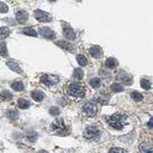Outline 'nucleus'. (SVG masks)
Instances as JSON below:
<instances>
[{
  "label": "nucleus",
  "instance_id": "nucleus-6",
  "mask_svg": "<svg viewBox=\"0 0 153 153\" xmlns=\"http://www.w3.org/2000/svg\"><path fill=\"white\" fill-rule=\"evenodd\" d=\"M35 17L36 20H38L39 22H50L52 20V16L50 13H48L44 11H41V10H36L35 12Z\"/></svg>",
  "mask_w": 153,
  "mask_h": 153
},
{
  "label": "nucleus",
  "instance_id": "nucleus-29",
  "mask_svg": "<svg viewBox=\"0 0 153 153\" xmlns=\"http://www.w3.org/2000/svg\"><path fill=\"white\" fill-rule=\"evenodd\" d=\"M141 85H142V87L143 89L148 90V89H150V87H151V82L146 79H143L141 80Z\"/></svg>",
  "mask_w": 153,
  "mask_h": 153
},
{
  "label": "nucleus",
  "instance_id": "nucleus-2",
  "mask_svg": "<svg viewBox=\"0 0 153 153\" xmlns=\"http://www.w3.org/2000/svg\"><path fill=\"white\" fill-rule=\"evenodd\" d=\"M68 93L76 98H83L85 96V90L79 83H71L68 87Z\"/></svg>",
  "mask_w": 153,
  "mask_h": 153
},
{
  "label": "nucleus",
  "instance_id": "nucleus-23",
  "mask_svg": "<svg viewBox=\"0 0 153 153\" xmlns=\"http://www.w3.org/2000/svg\"><path fill=\"white\" fill-rule=\"evenodd\" d=\"M76 61H78V63L80 65V66H86L87 65V59L85 57V56L83 55H79L76 56Z\"/></svg>",
  "mask_w": 153,
  "mask_h": 153
},
{
  "label": "nucleus",
  "instance_id": "nucleus-20",
  "mask_svg": "<svg viewBox=\"0 0 153 153\" xmlns=\"http://www.w3.org/2000/svg\"><path fill=\"white\" fill-rule=\"evenodd\" d=\"M21 32H22V33H24V35H27V36H37V33L32 28H24V29H22Z\"/></svg>",
  "mask_w": 153,
  "mask_h": 153
},
{
  "label": "nucleus",
  "instance_id": "nucleus-1",
  "mask_svg": "<svg viewBox=\"0 0 153 153\" xmlns=\"http://www.w3.org/2000/svg\"><path fill=\"white\" fill-rule=\"evenodd\" d=\"M127 116L122 113H116L112 115L111 117H109L107 122L109 126L115 128V129H122L124 126H126L128 121H127Z\"/></svg>",
  "mask_w": 153,
  "mask_h": 153
},
{
  "label": "nucleus",
  "instance_id": "nucleus-37",
  "mask_svg": "<svg viewBox=\"0 0 153 153\" xmlns=\"http://www.w3.org/2000/svg\"><path fill=\"white\" fill-rule=\"evenodd\" d=\"M50 1H51V2H55V1H56V0H50Z\"/></svg>",
  "mask_w": 153,
  "mask_h": 153
},
{
  "label": "nucleus",
  "instance_id": "nucleus-4",
  "mask_svg": "<svg viewBox=\"0 0 153 153\" xmlns=\"http://www.w3.org/2000/svg\"><path fill=\"white\" fill-rule=\"evenodd\" d=\"M82 110L86 116L95 117L98 113V106H97V104L94 102H87L83 106Z\"/></svg>",
  "mask_w": 153,
  "mask_h": 153
},
{
  "label": "nucleus",
  "instance_id": "nucleus-34",
  "mask_svg": "<svg viewBox=\"0 0 153 153\" xmlns=\"http://www.w3.org/2000/svg\"><path fill=\"white\" fill-rule=\"evenodd\" d=\"M109 153H124V151L122 149V148L114 147V148H111V149H110Z\"/></svg>",
  "mask_w": 153,
  "mask_h": 153
},
{
  "label": "nucleus",
  "instance_id": "nucleus-32",
  "mask_svg": "<svg viewBox=\"0 0 153 153\" xmlns=\"http://www.w3.org/2000/svg\"><path fill=\"white\" fill-rule=\"evenodd\" d=\"M49 112H50L51 115H53V116H57V115L60 113L59 109L57 107H51L50 110H49Z\"/></svg>",
  "mask_w": 153,
  "mask_h": 153
},
{
  "label": "nucleus",
  "instance_id": "nucleus-19",
  "mask_svg": "<svg viewBox=\"0 0 153 153\" xmlns=\"http://www.w3.org/2000/svg\"><path fill=\"white\" fill-rule=\"evenodd\" d=\"M11 86L14 91H18V92L24 89V84L21 82V81H13Z\"/></svg>",
  "mask_w": 153,
  "mask_h": 153
},
{
  "label": "nucleus",
  "instance_id": "nucleus-8",
  "mask_svg": "<svg viewBox=\"0 0 153 153\" xmlns=\"http://www.w3.org/2000/svg\"><path fill=\"white\" fill-rule=\"evenodd\" d=\"M63 33H64V36L68 40H74L76 38L75 31L69 25H67V24H65V25L63 26Z\"/></svg>",
  "mask_w": 153,
  "mask_h": 153
},
{
  "label": "nucleus",
  "instance_id": "nucleus-24",
  "mask_svg": "<svg viewBox=\"0 0 153 153\" xmlns=\"http://www.w3.org/2000/svg\"><path fill=\"white\" fill-rule=\"evenodd\" d=\"M37 138H38V135H37V133L35 132V131H30V132H28L27 133V139L30 142H36L37 140Z\"/></svg>",
  "mask_w": 153,
  "mask_h": 153
},
{
  "label": "nucleus",
  "instance_id": "nucleus-27",
  "mask_svg": "<svg viewBox=\"0 0 153 153\" xmlns=\"http://www.w3.org/2000/svg\"><path fill=\"white\" fill-rule=\"evenodd\" d=\"M7 118L11 121H16L18 118V113L16 111H8L7 112Z\"/></svg>",
  "mask_w": 153,
  "mask_h": 153
},
{
  "label": "nucleus",
  "instance_id": "nucleus-25",
  "mask_svg": "<svg viewBox=\"0 0 153 153\" xmlns=\"http://www.w3.org/2000/svg\"><path fill=\"white\" fill-rule=\"evenodd\" d=\"M0 56H2L4 57H6L8 56V50H7V46L5 42L0 43Z\"/></svg>",
  "mask_w": 153,
  "mask_h": 153
},
{
  "label": "nucleus",
  "instance_id": "nucleus-31",
  "mask_svg": "<svg viewBox=\"0 0 153 153\" xmlns=\"http://www.w3.org/2000/svg\"><path fill=\"white\" fill-rule=\"evenodd\" d=\"M131 97H132V99L134 100H135V102H142V100H143V96L139 92H136V91H135V92L131 93Z\"/></svg>",
  "mask_w": 153,
  "mask_h": 153
},
{
  "label": "nucleus",
  "instance_id": "nucleus-12",
  "mask_svg": "<svg viewBox=\"0 0 153 153\" xmlns=\"http://www.w3.org/2000/svg\"><path fill=\"white\" fill-rule=\"evenodd\" d=\"M16 20L19 23H25L28 20L29 14L25 11H18L16 13Z\"/></svg>",
  "mask_w": 153,
  "mask_h": 153
},
{
  "label": "nucleus",
  "instance_id": "nucleus-18",
  "mask_svg": "<svg viewBox=\"0 0 153 153\" xmlns=\"http://www.w3.org/2000/svg\"><path fill=\"white\" fill-rule=\"evenodd\" d=\"M117 65H118V61L115 59H113V57H109V59H107L106 61H105V66L109 69L116 68Z\"/></svg>",
  "mask_w": 153,
  "mask_h": 153
},
{
  "label": "nucleus",
  "instance_id": "nucleus-7",
  "mask_svg": "<svg viewBox=\"0 0 153 153\" xmlns=\"http://www.w3.org/2000/svg\"><path fill=\"white\" fill-rule=\"evenodd\" d=\"M39 33L42 36H44L45 38H47V39H54V38L56 37V33L48 27L40 28Z\"/></svg>",
  "mask_w": 153,
  "mask_h": 153
},
{
  "label": "nucleus",
  "instance_id": "nucleus-15",
  "mask_svg": "<svg viewBox=\"0 0 153 153\" xmlns=\"http://www.w3.org/2000/svg\"><path fill=\"white\" fill-rule=\"evenodd\" d=\"M32 98H33V100L39 102L43 99H44V94H43L41 91H38V90L33 91V92H32Z\"/></svg>",
  "mask_w": 153,
  "mask_h": 153
},
{
  "label": "nucleus",
  "instance_id": "nucleus-28",
  "mask_svg": "<svg viewBox=\"0 0 153 153\" xmlns=\"http://www.w3.org/2000/svg\"><path fill=\"white\" fill-rule=\"evenodd\" d=\"M74 78L76 79H81L83 78V71L79 69V68H76L74 71Z\"/></svg>",
  "mask_w": 153,
  "mask_h": 153
},
{
  "label": "nucleus",
  "instance_id": "nucleus-10",
  "mask_svg": "<svg viewBox=\"0 0 153 153\" xmlns=\"http://www.w3.org/2000/svg\"><path fill=\"white\" fill-rule=\"evenodd\" d=\"M118 79L121 81V82L124 83V84H131L132 83V79L131 76L127 75L126 73H124V72H121V73H119L118 75Z\"/></svg>",
  "mask_w": 153,
  "mask_h": 153
},
{
  "label": "nucleus",
  "instance_id": "nucleus-16",
  "mask_svg": "<svg viewBox=\"0 0 153 153\" xmlns=\"http://www.w3.org/2000/svg\"><path fill=\"white\" fill-rule=\"evenodd\" d=\"M139 150L141 153H153V146L147 143H142L139 146Z\"/></svg>",
  "mask_w": 153,
  "mask_h": 153
},
{
  "label": "nucleus",
  "instance_id": "nucleus-33",
  "mask_svg": "<svg viewBox=\"0 0 153 153\" xmlns=\"http://www.w3.org/2000/svg\"><path fill=\"white\" fill-rule=\"evenodd\" d=\"M8 6L3 2H0V13H7L8 12Z\"/></svg>",
  "mask_w": 153,
  "mask_h": 153
},
{
  "label": "nucleus",
  "instance_id": "nucleus-30",
  "mask_svg": "<svg viewBox=\"0 0 153 153\" xmlns=\"http://www.w3.org/2000/svg\"><path fill=\"white\" fill-rule=\"evenodd\" d=\"M90 85L92 86L93 88H99L100 85V79L98 78H94L90 80Z\"/></svg>",
  "mask_w": 153,
  "mask_h": 153
},
{
  "label": "nucleus",
  "instance_id": "nucleus-22",
  "mask_svg": "<svg viewBox=\"0 0 153 153\" xmlns=\"http://www.w3.org/2000/svg\"><path fill=\"white\" fill-rule=\"evenodd\" d=\"M9 35H10V30L7 27L0 28V39H4V38L8 37Z\"/></svg>",
  "mask_w": 153,
  "mask_h": 153
},
{
  "label": "nucleus",
  "instance_id": "nucleus-13",
  "mask_svg": "<svg viewBox=\"0 0 153 153\" xmlns=\"http://www.w3.org/2000/svg\"><path fill=\"white\" fill-rule=\"evenodd\" d=\"M89 54L91 55V56H93L94 59H99L102 56V50L98 46H93L89 49Z\"/></svg>",
  "mask_w": 153,
  "mask_h": 153
},
{
  "label": "nucleus",
  "instance_id": "nucleus-14",
  "mask_svg": "<svg viewBox=\"0 0 153 153\" xmlns=\"http://www.w3.org/2000/svg\"><path fill=\"white\" fill-rule=\"evenodd\" d=\"M7 66L12 71L16 72V73H18V74H20V75L23 74L22 69L20 68V67H19V65L17 63H16V62H13V61H7Z\"/></svg>",
  "mask_w": 153,
  "mask_h": 153
},
{
  "label": "nucleus",
  "instance_id": "nucleus-36",
  "mask_svg": "<svg viewBox=\"0 0 153 153\" xmlns=\"http://www.w3.org/2000/svg\"><path fill=\"white\" fill-rule=\"evenodd\" d=\"M38 153H48V152H47L46 150H40V151L38 152Z\"/></svg>",
  "mask_w": 153,
  "mask_h": 153
},
{
  "label": "nucleus",
  "instance_id": "nucleus-9",
  "mask_svg": "<svg viewBox=\"0 0 153 153\" xmlns=\"http://www.w3.org/2000/svg\"><path fill=\"white\" fill-rule=\"evenodd\" d=\"M52 127L56 132L62 133L64 129H65V124H64L63 120H62V119H57V120H56V121L54 122V123L52 124Z\"/></svg>",
  "mask_w": 153,
  "mask_h": 153
},
{
  "label": "nucleus",
  "instance_id": "nucleus-3",
  "mask_svg": "<svg viewBox=\"0 0 153 153\" xmlns=\"http://www.w3.org/2000/svg\"><path fill=\"white\" fill-rule=\"evenodd\" d=\"M83 135L86 139H88V140H96V139H98L100 137V132L97 127L88 126V127H86V129L84 130Z\"/></svg>",
  "mask_w": 153,
  "mask_h": 153
},
{
  "label": "nucleus",
  "instance_id": "nucleus-11",
  "mask_svg": "<svg viewBox=\"0 0 153 153\" xmlns=\"http://www.w3.org/2000/svg\"><path fill=\"white\" fill-rule=\"evenodd\" d=\"M56 44L57 46H59L61 49L66 50V51H70L72 52L74 50V46L71 44L69 41H66V40H59V41H56Z\"/></svg>",
  "mask_w": 153,
  "mask_h": 153
},
{
  "label": "nucleus",
  "instance_id": "nucleus-26",
  "mask_svg": "<svg viewBox=\"0 0 153 153\" xmlns=\"http://www.w3.org/2000/svg\"><path fill=\"white\" fill-rule=\"evenodd\" d=\"M111 90L115 93H118V92H122V91H123V85H121L120 83H114L111 85Z\"/></svg>",
  "mask_w": 153,
  "mask_h": 153
},
{
  "label": "nucleus",
  "instance_id": "nucleus-21",
  "mask_svg": "<svg viewBox=\"0 0 153 153\" xmlns=\"http://www.w3.org/2000/svg\"><path fill=\"white\" fill-rule=\"evenodd\" d=\"M0 96H1V98H2V100H11L12 99H13V95H12V93L10 92V91H8V90H4V91H2L1 92V94H0Z\"/></svg>",
  "mask_w": 153,
  "mask_h": 153
},
{
  "label": "nucleus",
  "instance_id": "nucleus-17",
  "mask_svg": "<svg viewBox=\"0 0 153 153\" xmlns=\"http://www.w3.org/2000/svg\"><path fill=\"white\" fill-rule=\"evenodd\" d=\"M17 105H18V107L21 109H28L31 106V103L29 100H27L25 99H19L17 100Z\"/></svg>",
  "mask_w": 153,
  "mask_h": 153
},
{
  "label": "nucleus",
  "instance_id": "nucleus-5",
  "mask_svg": "<svg viewBox=\"0 0 153 153\" xmlns=\"http://www.w3.org/2000/svg\"><path fill=\"white\" fill-rule=\"evenodd\" d=\"M40 81L45 85L52 86V85L59 83V76H54V75H43L40 78Z\"/></svg>",
  "mask_w": 153,
  "mask_h": 153
},
{
  "label": "nucleus",
  "instance_id": "nucleus-35",
  "mask_svg": "<svg viewBox=\"0 0 153 153\" xmlns=\"http://www.w3.org/2000/svg\"><path fill=\"white\" fill-rule=\"evenodd\" d=\"M147 126H149L150 128H153V118H151L150 119V121L148 122V123H147Z\"/></svg>",
  "mask_w": 153,
  "mask_h": 153
}]
</instances>
